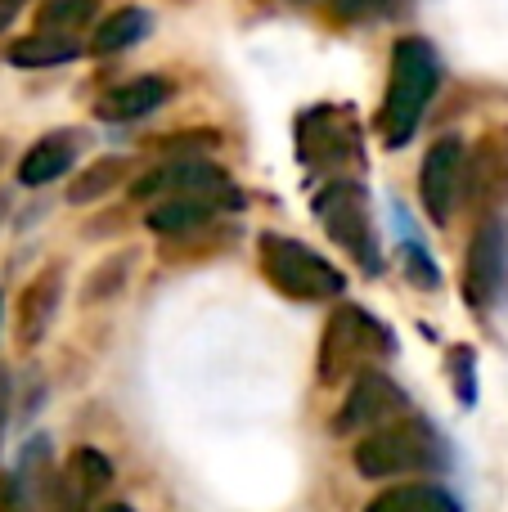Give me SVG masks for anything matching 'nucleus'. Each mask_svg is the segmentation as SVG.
Segmentation results:
<instances>
[{"label": "nucleus", "instance_id": "obj_21", "mask_svg": "<svg viewBox=\"0 0 508 512\" xmlns=\"http://www.w3.org/2000/svg\"><path fill=\"white\" fill-rule=\"evenodd\" d=\"M374 5H383V0H333V9H338L342 18H360V14H369Z\"/></svg>", "mask_w": 508, "mask_h": 512}, {"label": "nucleus", "instance_id": "obj_19", "mask_svg": "<svg viewBox=\"0 0 508 512\" xmlns=\"http://www.w3.org/2000/svg\"><path fill=\"white\" fill-rule=\"evenodd\" d=\"M126 171V162L122 158H99L95 167H86L77 176V185L68 189V198L72 203H95L99 194H108V185H117V176Z\"/></svg>", "mask_w": 508, "mask_h": 512}, {"label": "nucleus", "instance_id": "obj_1", "mask_svg": "<svg viewBox=\"0 0 508 512\" xmlns=\"http://www.w3.org/2000/svg\"><path fill=\"white\" fill-rule=\"evenodd\" d=\"M441 86V59L423 36H405L392 50V77H387L383 95V135L392 149H401L414 131H419L423 113H428L432 95Z\"/></svg>", "mask_w": 508, "mask_h": 512}, {"label": "nucleus", "instance_id": "obj_20", "mask_svg": "<svg viewBox=\"0 0 508 512\" xmlns=\"http://www.w3.org/2000/svg\"><path fill=\"white\" fill-rule=\"evenodd\" d=\"M450 373H455V391L464 405H473L477 400V373H473V351L468 346H455L450 351Z\"/></svg>", "mask_w": 508, "mask_h": 512}, {"label": "nucleus", "instance_id": "obj_14", "mask_svg": "<svg viewBox=\"0 0 508 512\" xmlns=\"http://www.w3.org/2000/svg\"><path fill=\"white\" fill-rule=\"evenodd\" d=\"M207 216H212V203L198 194H171L162 198L158 207H149V230L158 234H185L194 230V225H203Z\"/></svg>", "mask_w": 508, "mask_h": 512}, {"label": "nucleus", "instance_id": "obj_6", "mask_svg": "<svg viewBox=\"0 0 508 512\" xmlns=\"http://www.w3.org/2000/svg\"><path fill=\"white\" fill-rule=\"evenodd\" d=\"M464 292L468 306L495 310L508 297V221L491 216L477 225L473 243H468V265H464Z\"/></svg>", "mask_w": 508, "mask_h": 512}, {"label": "nucleus", "instance_id": "obj_13", "mask_svg": "<svg viewBox=\"0 0 508 512\" xmlns=\"http://www.w3.org/2000/svg\"><path fill=\"white\" fill-rule=\"evenodd\" d=\"M365 512H464V508L441 486H419V481H410V486H396V490H387V495H378Z\"/></svg>", "mask_w": 508, "mask_h": 512}, {"label": "nucleus", "instance_id": "obj_10", "mask_svg": "<svg viewBox=\"0 0 508 512\" xmlns=\"http://www.w3.org/2000/svg\"><path fill=\"white\" fill-rule=\"evenodd\" d=\"M167 99H171L167 77H135V81H122V86L108 90L95 104V113L104 117V122H135V117H149L153 108H162Z\"/></svg>", "mask_w": 508, "mask_h": 512}, {"label": "nucleus", "instance_id": "obj_15", "mask_svg": "<svg viewBox=\"0 0 508 512\" xmlns=\"http://www.w3.org/2000/svg\"><path fill=\"white\" fill-rule=\"evenodd\" d=\"M77 54H81L77 36H54V32L41 36L36 32L9 50V63H18V68H54V63H68V59H77Z\"/></svg>", "mask_w": 508, "mask_h": 512}, {"label": "nucleus", "instance_id": "obj_5", "mask_svg": "<svg viewBox=\"0 0 508 512\" xmlns=\"http://www.w3.org/2000/svg\"><path fill=\"white\" fill-rule=\"evenodd\" d=\"M396 351L392 333L378 324L374 315H365L360 306H342L338 315L329 319V333H324V355H320V373L324 378H342L347 369H360V364L387 360Z\"/></svg>", "mask_w": 508, "mask_h": 512}, {"label": "nucleus", "instance_id": "obj_18", "mask_svg": "<svg viewBox=\"0 0 508 512\" xmlns=\"http://www.w3.org/2000/svg\"><path fill=\"white\" fill-rule=\"evenodd\" d=\"M95 5L99 0H45L41 14H36V23L54 36H77V27L95 14Z\"/></svg>", "mask_w": 508, "mask_h": 512}, {"label": "nucleus", "instance_id": "obj_12", "mask_svg": "<svg viewBox=\"0 0 508 512\" xmlns=\"http://www.w3.org/2000/svg\"><path fill=\"white\" fill-rule=\"evenodd\" d=\"M59 288H63V274L59 270H45L41 279L27 283L23 306H18V342H23V346H32L36 337L45 333L54 306H59Z\"/></svg>", "mask_w": 508, "mask_h": 512}, {"label": "nucleus", "instance_id": "obj_17", "mask_svg": "<svg viewBox=\"0 0 508 512\" xmlns=\"http://www.w3.org/2000/svg\"><path fill=\"white\" fill-rule=\"evenodd\" d=\"M144 32H149V14H144V9H117L113 18H104V23H99V32H95V54L126 50V45H135Z\"/></svg>", "mask_w": 508, "mask_h": 512}, {"label": "nucleus", "instance_id": "obj_23", "mask_svg": "<svg viewBox=\"0 0 508 512\" xmlns=\"http://www.w3.org/2000/svg\"><path fill=\"white\" fill-rule=\"evenodd\" d=\"M104 512H131V508H126V504H113V508H104Z\"/></svg>", "mask_w": 508, "mask_h": 512}, {"label": "nucleus", "instance_id": "obj_11", "mask_svg": "<svg viewBox=\"0 0 508 512\" xmlns=\"http://www.w3.org/2000/svg\"><path fill=\"white\" fill-rule=\"evenodd\" d=\"M77 162V135L72 131H54L45 135V140H36L32 149H27V158L18 162V180H23L27 189L36 185H50V180H59L63 171Z\"/></svg>", "mask_w": 508, "mask_h": 512}, {"label": "nucleus", "instance_id": "obj_7", "mask_svg": "<svg viewBox=\"0 0 508 512\" xmlns=\"http://www.w3.org/2000/svg\"><path fill=\"white\" fill-rule=\"evenodd\" d=\"M297 149L306 167H342L360 158V126L342 108H311L297 117Z\"/></svg>", "mask_w": 508, "mask_h": 512}, {"label": "nucleus", "instance_id": "obj_16", "mask_svg": "<svg viewBox=\"0 0 508 512\" xmlns=\"http://www.w3.org/2000/svg\"><path fill=\"white\" fill-rule=\"evenodd\" d=\"M392 212H396V234H401V256H405V274H410L419 288H437L441 283V270L432 265V256L428 248H423V239L410 230V216H405V207L401 203H392Z\"/></svg>", "mask_w": 508, "mask_h": 512}, {"label": "nucleus", "instance_id": "obj_4", "mask_svg": "<svg viewBox=\"0 0 508 512\" xmlns=\"http://www.w3.org/2000/svg\"><path fill=\"white\" fill-rule=\"evenodd\" d=\"M315 216L320 225L329 230V239L338 248H347L365 265L369 274H378V243H374V230H369V207H365V189L356 180H329V185L315 194Z\"/></svg>", "mask_w": 508, "mask_h": 512}, {"label": "nucleus", "instance_id": "obj_2", "mask_svg": "<svg viewBox=\"0 0 508 512\" xmlns=\"http://www.w3.org/2000/svg\"><path fill=\"white\" fill-rule=\"evenodd\" d=\"M446 463L441 432L428 418H401L365 432L356 445V468L365 477H410V472H437Z\"/></svg>", "mask_w": 508, "mask_h": 512}, {"label": "nucleus", "instance_id": "obj_3", "mask_svg": "<svg viewBox=\"0 0 508 512\" xmlns=\"http://www.w3.org/2000/svg\"><path fill=\"white\" fill-rule=\"evenodd\" d=\"M261 270L288 297H338L347 292V279L333 261H324L320 252H311L306 243L284 239V234H261Z\"/></svg>", "mask_w": 508, "mask_h": 512}, {"label": "nucleus", "instance_id": "obj_8", "mask_svg": "<svg viewBox=\"0 0 508 512\" xmlns=\"http://www.w3.org/2000/svg\"><path fill=\"white\" fill-rule=\"evenodd\" d=\"M464 140L459 135H446L428 149L423 158V171H419V194H423V207L437 225H446L459 207V194H464Z\"/></svg>", "mask_w": 508, "mask_h": 512}, {"label": "nucleus", "instance_id": "obj_22", "mask_svg": "<svg viewBox=\"0 0 508 512\" xmlns=\"http://www.w3.org/2000/svg\"><path fill=\"white\" fill-rule=\"evenodd\" d=\"M14 9H18V0H0V27L14 18Z\"/></svg>", "mask_w": 508, "mask_h": 512}, {"label": "nucleus", "instance_id": "obj_9", "mask_svg": "<svg viewBox=\"0 0 508 512\" xmlns=\"http://www.w3.org/2000/svg\"><path fill=\"white\" fill-rule=\"evenodd\" d=\"M405 414V391L396 387L387 373L369 369L365 378L356 382V391H351V400L342 405V414L333 418V432L347 436V432H374V427L392 423V418Z\"/></svg>", "mask_w": 508, "mask_h": 512}]
</instances>
